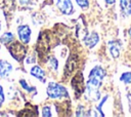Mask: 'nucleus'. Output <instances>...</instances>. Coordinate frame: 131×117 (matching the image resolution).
<instances>
[{"mask_svg":"<svg viewBox=\"0 0 131 117\" xmlns=\"http://www.w3.org/2000/svg\"><path fill=\"white\" fill-rule=\"evenodd\" d=\"M106 72L101 66H95L94 68L91 69L89 75H88V80L85 85V91L87 99L96 102L100 99V92L99 88L101 86L102 80L105 77Z\"/></svg>","mask_w":131,"mask_h":117,"instance_id":"obj_1","label":"nucleus"},{"mask_svg":"<svg viewBox=\"0 0 131 117\" xmlns=\"http://www.w3.org/2000/svg\"><path fill=\"white\" fill-rule=\"evenodd\" d=\"M7 49L11 54V56L17 62L24 61L27 55V48L25 44L18 41H12V43H9Z\"/></svg>","mask_w":131,"mask_h":117,"instance_id":"obj_2","label":"nucleus"},{"mask_svg":"<svg viewBox=\"0 0 131 117\" xmlns=\"http://www.w3.org/2000/svg\"><path fill=\"white\" fill-rule=\"evenodd\" d=\"M47 95L50 99H60V98H68L69 92L67 88L56 82H49L46 88Z\"/></svg>","mask_w":131,"mask_h":117,"instance_id":"obj_3","label":"nucleus"},{"mask_svg":"<svg viewBox=\"0 0 131 117\" xmlns=\"http://www.w3.org/2000/svg\"><path fill=\"white\" fill-rule=\"evenodd\" d=\"M72 86H73V89H74V92L76 94L77 98H79L85 90V85H84V77H83V74L81 72L77 73L73 80H72Z\"/></svg>","mask_w":131,"mask_h":117,"instance_id":"obj_4","label":"nucleus"},{"mask_svg":"<svg viewBox=\"0 0 131 117\" xmlns=\"http://www.w3.org/2000/svg\"><path fill=\"white\" fill-rule=\"evenodd\" d=\"M31 35H32V30L28 25H21L17 27V36L24 44L30 42Z\"/></svg>","mask_w":131,"mask_h":117,"instance_id":"obj_5","label":"nucleus"},{"mask_svg":"<svg viewBox=\"0 0 131 117\" xmlns=\"http://www.w3.org/2000/svg\"><path fill=\"white\" fill-rule=\"evenodd\" d=\"M56 6L62 14L70 15L74 12V6L71 0H56Z\"/></svg>","mask_w":131,"mask_h":117,"instance_id":"obj_6","label":"nucleus"},{"mask_svg":"<svg viewBox=\"0 0 131 117\" xmlns=\"http://www.w3.org/2000/svg\"><path fill=\"white\" fill-rule=\"evenodd\" d=\"M108 45V51L112 55V57L114 59H118L120 56L121 53V48H122V44L119 40H112L107 43Z\"/></svg>","mask_w":131,"mask_h":117,"instance_id":"obj_7","label":"nucleus"},{"mask_svg":"<svg viewBox=\"0 0 131 117\" xmlns=\"http://www.w3.org/2000/svg\"><path fill=\"white\" fill-rule=\"evenodd\" d=\"M99 41V36L96 32H91L84 37V43L88 48H93Z\"/></svg>","mask_w":131,"mask_h":117,"instance_id":"obj_8","label":"nucleus"},{"mask_svg":"<svg viewBox=\"0 0 131 117\" xmlns=\"http://www.w3.org/2000/svg\"><path fill=\"white\" fill-rule=\"evenodd\" d=\"M11 72H12V65L5 60H0V77L6 78L11 74Z\"/></svg>","mask_w":131,"mask_h":117,"instance_id":"obj_9","label":"nucleus"},{"mask_svg":"<svg viewBox=\"0 0 131 117\" xmlns=\"http://www.w3.org/2000/svg\"><path fill=\"white\" fill-rule=\"evenodd\" d=\"M30 74L33 76V77H35V78H37L38 80H40V81H42V82H44L45 81V71L41 68V67H39V66H34V67H32L31 68V70H30Z\"/></svg>","mask_w":131,"mask_h":117,"instance_id":"obj_10","label":"nucleus"},{"mask_svg":"<svg viewBox=\"0 0 131 117\" xmlns=\"http://www.w3.org/2000/svg\"><path fill=\"white\" fill-rule=\"evenodd\" d=\"M120 9L124 16H131V0H120Z\"/></svg>","mask_w":131,"mask_h":117,"instance_id":"obj_11","label":"nucleus"},{"mask_svg":"<svg viewBox=\"0 0 131 117\" xmlns=\"http://www.w3.org/2000/svg\"><path fill=\"white\" fill-rule=\"evenodd\" d=\"M13 40H14V36H13V34L11 32H5L0 37V42L3 43V44H5V45L11 43Z\"/></svg>","mask_w":131,"mask_h":117,"instance_id":"obj_12","label":"nucleus"},{"mask_svg":"<svg viewBox=\"0 0 131 117\" xmlns=\"http://www.w3.org/2000/svg\"><path fill=\"white\" fill-rule=\"evenodd\" d=\"M74 68H75V62H74V56L72 55L71 57H69L68 62L66 63V66H64V73L67 72V75L71 74V73L74 71Z\"/></svg>","mask_w":131,"mask_h":117,"instance_id":"obj_13","label":"nucleus"},{"mask_svg":"<svg viewBox=\"0 0 131 117\" xmlns=\"http://www.w3.org/2000/svg\"><path fill=\"white\" fill-rule=\"evenodd\" d=\"M47 63H48L47 66H48V68H49L51 71H53V72L57 71V69H58V61H57L56 57L50 56V57L48 59V62H47Z\"/></svg>","mask_w":131,"mask_h":117,"instance_id":"obj_14","label":"nucleus"},{"mask_svg":"<svg viewBox=\"0 0 131 117\" xmlns=\"http://www.w3.org/2000/svg\"><path fill=\"white\" fill-rule=\"evenodd\" d=\"M120 80H121L122 82H124L125 84H131V71L124 72V73L121 75Z\"/></svg>","mask_w":131,"mask_h":117,"instance_id":"obj_15","label":"nucleus"},{"mask_svg":"<svg viewBox=\"0 0 131 117\" xmlns=\"http://www.w3.org/2000/svg\"><path fill=\"white\" fill-rule=\"evenodd\" d=\"M19 83H20V85H21V87L26 90V91H28V92H34V93H36V89L33 87V86H30V85H28V83H27V81L26 80H24V79H20L19 80Z\"/></svg>","mask_w":131,"mask_h":117,"instance_id":"obj_16","label":"nucleus"},{"mask_svg":"<svg viewBox=\"0 0 131 117\" xmlns=\"http://www.w3.org/2000/svg\"><path fill=\"white\" fill-rule=\"evenodd\" d=\"M76 2L82 9H87L89 7V0H76Z\"/></svg>","mask_w":131,"mask_h":117,"instance_id":"obj_17","label":"nucleus"},{"mask_svg":"<svg viewBox=\"0 0 131 117\" xmlns=\"http://www.w3.org/2000/svg\"><path fill=\"white\" fill-rule=\"evenodd\" d=\"M42 116L44 117H49V116H52V113H51V108L49 106H44L42 108Z\"/></svg>","mask_w":131,"mask_h":117,"instance_id":"obj_18","label":"nucleus"},{"mask_svg":"<svg viewBox=\"0 0 131 117\" xmlns=\"http://www.w3.org/2000/svg\"><path fill=\"white\" fill-rule=\"evenodd\" d=\"M4 100H5V96H4V90H3L2 85H0V107H1L2 104L4 103Z\"/></svg>","mask_w":131,"mask_h":117,"instance_id":"obj_19","label":"nucleus"},{"mask_svg":"<svg viewBox=\"0 0 131 117\" xmlns=\"http://www.w3.org/2000/svg\"><path fill=\"white\" fill-rule=\"evenodd\" d=\"M18 1H19V4L20 5H28L31 0H18Z\"/></svg>","mask_w":131,"mask_h":117,"instance_id":"obj_20","label":"nucleus"},{"mask_svg":"<svg viewBox=\"0 0 131 117\" xmlns=\"http://www.w3.org/2000/svg\"><path fill=\"white\" fill-rule=\"evenodd\" d=\"M104 2H105L107 5H112V4H114V3L116 2V0H104Z\"/></svg>","mask_w":131,"mask_h":117,"instance_id":"obj_21","label":"nucleus"},{"mask_svg":"<svg viewBox=\"0 0 131 117\" xmlns=\"http://www.w3.org/2000/svg\"><path fill=\"white\" fill-rule=\"evenodd\" d=\"M128 33H129V36L131 37V27H130V29H129V31H128Z\"/></svg>","mask_w":131,"mask_h":117,"instance_id":"obj_22","label":"nucleus"},{"mask_svg":"<svg viewBox=\"0 0 131 117\" xmlns=\"http://www.w3.org/2000/svg\"><path fill=\"white\" fill-rule=\"evenodd\" d=\"M0 31H1V22H0Z\"/></svg>","mask_w":131,"mask_h":117,"instance_id":"obj_23","label":"nucleus"},{"mask_svg":"<svg viewBox=\"0 0 131 117\" xmlns=\"http://www.w3.org/2000/svg\"><path fill=\"white\" fill-rule=\"evenodd\" d=\"M0 48H1V46H0Z\"/></svg>","mask_w":131,"mask_h":117,"instance_id":"obj_24","label":"nucleus"}]
</instances>
